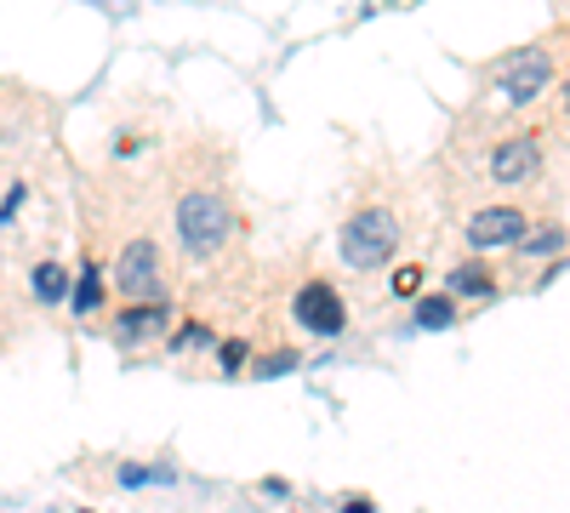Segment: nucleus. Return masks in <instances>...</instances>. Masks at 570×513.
<instances>
[{
    "instance_id": "f257e3e1",
    "label": "nucleus",
    "mask_w": 570,
    "mask_h": 513,
    "mask_svg": "<svg viewBox=\"0 0 570 513\" xmlns=\"http://www.w3.org/2000/svg\"><path fill=\"white\" fill-rule=\"evenodd\" d=\"M177 235H183V251L188 257H217L234 235V217H228V200L217 189H188L183 206H177Z\"/></svg>"
},
{
    "instance_id": "f03ea898",
    "label": "nucleus",
    "mask_w": 570,
    "mask_h": 513,
    "mask_svg": "<svg viewBox=\"0 0 570 513\" xmlns=\"http://www.w3.org/2000/svg\"><path fill=\"white\" fill-rule=\"evenodd\" d=\"M400 246V217L389 206H365L343 223V235H337V257L348 268H383Z\"/></svg>"
},
{
    "instance_id": "7ed1b4c3",
    "label": "nucleus",
    "mask_w": 570,
    "mask_h": 513,
    "mask_svg": "<svg viewBox=\"0 0 570 513\" xmlns=\"http://www.w3.org/2000/svg\"><path fill=\"white\" fill-rule=\"evenodd\" d=\"M115 292L131 297V303H166V286H160V251L155 240H131L115 263Z\"/></svg>"
},
{
    "instance_id": "20e7f679",
    "label": "nucleus",
    "mask_w": 570,
    "mask_h": 513,
    "mask_svg": "<svg viewBox=\"0 0 570 513\" xmlns=\"http://www.w3.org/2000/svg\"><path fill=\"white\" fill-rule=\"evenodd\" d=\"M531 228H525V211L519 206H485L468 217V246L473 251H497V246H519Z\"/></svg>"
},
{
    "instance_id": "39448f33",
    "label": "nucleus",
    "mask_w": 570,
    "mask_h": 513,
    "mask_svg": "<svg viewBox=\"0 0 570 513\" xmlns=\"http://www.w3.org/2000/svg\"><path fill=\"white\" fill-rule=\"evenodd\" d=\"M297 325H308V332H320V337H337L343 325H348V308H343L337 286L308 279V286L297 292Z\"/></svg>"
},
{
    "instance_id": "423d86ee",
    "label": "nucleus",
    "mask_w": 570,
    "mask_h": 513,
    "mask_svg": "<svg viewBox=\"0 0 570 513\" xmlns=\"http://www.w3.org/2000/svg\"><path fill=\"white\" fill-rule=\"evenodd\" d=\"M548 75H553L548 52H542V46H531V52H519V58L502 63V98L508 103H531L537 91L548 86Z\"/></svg>"
},
{
    "instance_id": "0eeeda50",
    "label": "nucleus",
    "mask_w": 570,
    "mask_h": 513,
    "mask_svg": "<svg viewBox=\"0 0 570 513\" xmlns=\"http://www.w3.org/2000/svg\"><path fill=\"white\" fill-rule=\"evenodd\" d=\"M542 171V144L537 137H502L497 155H491V177L508 182V189H519V182H531Z\"/></svg>"
},
{
    "instance_id": "6e6552de",
    "label": "nucleus",
    "mask_w": 570,
    "mask_h": 513,
    "mask_svg": "<svg viewBox=\"0 0 570 513\" xmlns=\"http://www.w3.org/2000/svg\"><path fill=\"white\" fill-rule=\"evenodd\" d=\"M171 325V314H166V303H131V308H120L115 314V343L120 348H131V343H149V337H160Z\"/></svg>"
},
{
    "instance_id": "1a4fd4ad",
    "label": "nucleus",
    "mask_w": 570,
    "mask_h": 513,
    "mask_svg": "<svg viewBox=\"0 0 570 513\" xmlns=\"http://www.w3.org/2000/svg\"><path fill=\"white\" fill-rule=\"evenodd\" d=\"M497 292V274L485 263H456L451 268V297H491Z\"/></svg>"
},
{
    "instance_id": "9d476101",
    "label": "nucleus",
    "mask_w": 570,
    "mask_h": 513,
    "mask_svg": "<svg viewBox=\"0 0 570 513\" xmlns=\"http://www.w3.org/2000/svg\"><path fill=\"white\" fill-rule=\"evenodd\" d=\"M35 297L40 303H63L69 297V268L63 263H40L35 268Z\"/></svg>"
},
{
    "instance_id": "9b49d317",
    "label": "nucleus",
    "mask_w": 570,
    "mask_h": 513,
    "mask_svg": "<svg viewBox=\"0 0 570 513\" xmlns=\"http://www.w3.org/2000/svg\"><path fill=\"white\" fill-rule=\"evenodd\" d=\"M451 319H456V303L451 297H422L416 303V325H428V332H445Z\"/></svg>"
},
{
    "instance_id": "f8f14e48",
    "label": "nucleus",
    "mask_w": 570,
    "mask_h": 513,
    "mask_svg": "<svg viewBox=\"0 0 570 513\" xmlns=\"http://www.w3.org/2000/svg\"><path fill=\"white\" fill-rule=\"evenodd\" d=\"M519 251H525V257H553V251H564V228H537V235H525V240H519Z\"/></svg>"
},
{
    "instance_id": "ddd939ff",
    "label": "nucleus",
    "mask_w": 570,
    "mask_h": 513,
    "mask_svg": "<svg viewBox=\"0 0 570 513\" xmlns=\"http://www.w3.org/2000/svg\"><path fill=\"white\" fill-rule=\"evenodd\" d=\"M98 297H104V274L98 268H86L80 274V286H75V308L86 314V308H98Z\"/></svg>"
},
{
    "instance_id": "4468645a",
    "label": "nucleus",
    "mask_w": 570,
    "mask_h": 513,
    "mask_svg": "<svg viewBox=\"0 0 570 513\" xmlns=\"http://www.w3.org/2000/svg\"><path fill=\"white\" fill-rule=\"evenodd\" d=\"M422 292V268L416 263H405L400 274H394V297H416Z\"/></svg>"
},
{
    "instance_id": "2eb2a0df",
    "label": "nucleus",
    "mask_w": 570,
    "mask_h": 513,
    "mask_svg": "<svg viewBox=\"0 0 570 513\" xmlns=\"http://www.w3.org/2000/svg\"><path fill=\"white\" fill-rule=\"evenodd\" d=\"M200 343H212V332H206L200 319H188V332H177V337H171V348H200Z\"/></svg>"
},
{
    "instance_id": "dca6fc26",
    "label": "nucleus",
    "mask_w": 570,
    "mask_h": 513,
    "mask_svg": "<svg viewBox=\"0 0 570 513\" xmlns=\"http://www.w3.org/2000/svg\"><path fill=\"white\" fill-rule=\"evenodd\" d=\"M246 365V343H223V371H240Z\"/></svg>"
},
{
    "instance_id": "f3484780",
    "label": "nucleus",
    "mask_w": 570,
    "mask_h": 513,
    "mask_svg": "<svg viewBox=\"0 0 570 513\" xmlns=\"http://www.w3.org/2000/svg\"><path fill=\"white\" fill-rule=\"evenodd\" d=\"M343 513H371V502H365V496H348V502H343Z\"/></svg>"
},
{
    "instance_id": "a211bd4d",
    "label": "nucleus",
    "mask_w": 570,
    "mask_h": 513,
    "mask_svg": "<svg viewBox=\"0 0 570 513\" xmlns=\"http://www.w3.org/2000/svg\"><path fill=\"white\" fill-rule=\"evenodd\" d=\"M564 109H570V80H564Z\"/></svg>"
}]
</instances>
